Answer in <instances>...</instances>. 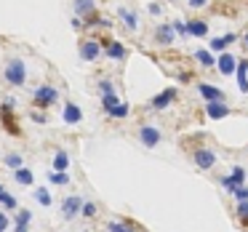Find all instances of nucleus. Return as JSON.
<instances>
[{
	"mask_svg": "<svg viewBox=\"0 0 248 232\" xmlns=\"http://www.w3.org/2000/svg\"><path fill=\"white\" fill-rule=\"evenodd\" d=\"M107 232H136L131 224H123V221H109L107 224Z\"/></svg>",
	"mask_w": 248,
	"mask_h": 232,
	"instance_id": "obj_28",
	"label": "nucleus"
},
{
	"mask_svg": "<svg viewBox=\"0 0 248 232\" xmlns=\"http://www.w3.org/2000/svg\"><path fill=\"white\" fill-rule=\"evenodd\" d=\"M80 59L83 62H96L99 56H102V43L99 40H93V38H86V40H80Z\"/></svg>",
	"mask_w": 248,
	"mask_h": 232,
	"instance_id": "obj_5",
	"label": "nucleus"
},
{
	"mask_svg": "<svg viewBox=\"0 0 248 232\" xmlns=\"http://www.w3.org/2000/svg\"><path fill=\"white\" fill-rule=\"evenodd\" d=\"M62 118H64V123L67 125H78L83 120V109L78 107V104H64V112H62Z\"/></svg>",
	"mask_w": 248,
	"mask_h": 232,
	"instance_id": "obj_12",
	"label": "nucleus"
},
{
	"mask_svg": "<svg viewBox=\"0 0 248 232\" xmlns=\"http://www.w3.org/2000/svg\"><path fill=\"white\" fill-rule=\"evenodd\" d=\"M216 67H219L221 75H232V72H235V67H237V59L232 54H221L219 59H216Z\"/></svg>",
	"mask_w": 248,
	"mask_h": 232,
	"instance_id": "obj_14",
	"label": "nucleus"
},
{
	"mask_svg": "<svg viewBox=\"0 0 248 232\" xmlns=\"http://www.w3.org/2000/svg\"><path fill=\"white\" fill-rule=\"evenodd\" d=\"M48 182L56 184V187H67V184H70V176H67V173H59V171H48Z\"/></svg>",
	"mask_w": 248,
	"mask_h": 232,
	"instance_id": "obj_25",
	"label": "nucleus"
},
{
	"mask_svg": "<svg viewBox=\"0 0 248 232\" xmlns=\"http://www.w3.org/2000/svg\"><path fill=\"white\" fill-rule=\"evenodd\" d=\"M235 40H237L235 32H227V35H221V38H214L211 40V51H224L227 46H232Z\"/></svg>",
	"mask_w": 248,
	"mask_h": 232,
	"instance_id": "obj_18",
	"label": "nucleus"
},
{
	"mask_svg": "<svg viewBox=\"0 0 248 232\" xmlns=\"http://www.w3.org/2000/svg\"><path fill=\"white\" fill-rule=\"evenodd\" d=\"M235 72H237V88L246 93L248 91V62H237Z\"/></svg>",
	"mask_w": 248,
	"mask_h": 232,
	"instance_id": "obj_17",
	"label": "nucleus"
},
{
	"mask_svg": "<svg viewBox=\"0 0 248 232\" xmlns=\"http://www.w3.org/2000/svg\"><path fill=\"white\" fill-rule=\"evenodd\" d=\"M230 112H232V109L227 107L224 102H208V104H205V115H208L211 120H224Z\"/></svg>",
	"mask_w": 248,
	"mask_h": 232,
	"instance_id": "obj_9",
	"label": "nucleus"
},
{
	"mask_svg": "<svg viewBox=\"0 0 248 232\" xmlns=\"http://www.w3.org/2000/svg\"><path fill=\"white\" fill-rule=\"evenodd\" d=\"M205 38L208 35V24L205 22H187V38Z\"/></svg>",
	"mask_w": 248,
	"mask_h": 232,
	"instance_id": "obj_20",
	"label": "nucleus"
},
{
	"mask_svg": "<svg viewBox=\"0 0 248 232\" xmlns=\"http://www.w3.org/2000/svg\"><path fill=\"white\" fill-rule=\"evenodd\" d=\"M232 195H235V198H237V203H240V200H248V189H246V187H237V189H235V192H232Z\"/></svg>",
	"mask_w": 248,
	"mask_h": 232,
	"instance_id": "obj_35",
	"label": "nucleus"
},
{
	"mask_svg": "<svg viewBox=\"0 0 248 232\" xmlns=\"http://www.w3.org/2000/svg\"><path fill=\"white\" fill-rule=\"evenodd\" d=\"M35 200H38L40 205H46V208H48V205L54 203V195H51L48 187H35Z\"/></svg>",
	"mask_w": 248,
	"mask_h": 232,
	"instance_id": "obj_21",
	"label": "nucleus"
},
{
	"mask_svg": "<svg viewBox=\"0 0 248 232\" xmlns=\"http://www.w3.org/2000/svg\"><path fill=\"white\" fill-rule=\"evenodd\" d=\"M3 163H6V168H11V171H16V168L24 166V160H22V155H19V152H8V155L3 157Z\"/></svg>",
	"mask_w": 248,
	"mask_h": 232,
	"instance_id": "obj_22",
	"label": "nucleus"
},
{
	"mask_svg": "<svg viewBox=\"0 0 248 232\" xmlns=\"http://www.w3.org/2000/svg\"><path fill=\"white\" fill-rule=\"evenodd\" d=\"M118 16L123 19V24H125L128 30H139V16H136V14L131 11V8H120Z\"/></svg>",
	"mask_w": 248,
	"mask_h": 232,
	"instance_id": "obj_19",
	"label": "nucleus"
},
{
	"mask_svg": "<svg viewBox=\"0 0 248 232\" xmlns=\"http://www.w3.org/2000/svg\"><path fill=\"white\" fill-rule=\"evenodd\" d=\"M221 187H224V189H227V192H235V189H237V187H243V184H237V182H235V179H230V176H224V179H221Z\"/></svg>",
	"mask_w": 248,
	"mask_h": 232,
	"instance_id": "obj_31",
	"label": "nucleus"
},
{
	"mask_svg": "<svg viewBox=\"0 0 248 232\" xmlns=\"http://www.w3.org/2000/svg\"><path fill=\"white\" fill-rule=\"evenodd\" d=\"M160 139H163V134H160V128H157V125L144 123L139 128V141L147 147V150H155V147L160 144Z\"/></svg>",
	"mask_w": 248,
	"mask_h": 232,
	"instance_id": "obj_3",
	"label": "nucleus"
},
{
	"mask_svg": "<svg viewBox=\"0 0 248 232\" xmlns=\"http://www.w3.org/2000/svg\"><path fill=\"white\" fill-rule=\"evenodd\" d=\"M0 205H3V208H6V211H16V208H19L16 198H14V195H8L6 189L0 192Z\"/></svg>",
	"mask_w": 248,
	"mask_h": 232,
	"instance_id": "obj_24",
	"label": "nucleus"
},
{
	"mask_svg": "<svg viewBox=\"0 0 248 232\" xmlns=\"http://www.w3.org/2000/svg\"><path fill=\"white\" fill-rule=\"evenodd\" d=\"M14 232H30V224H14Z\"/></svg>",
	"mask_w": 248,
	"mask_h": 232,
	"instance_id": "obj_40",
	"label": "nucleus"
},
{
	"mask_svg": "<svg viewBox=\"0 0 248 232\" xmlns=\"http://www.w3.org/2000/svg\"><path fill=\"white\" fill-rule=\"evenodd\" d=\"M195 166L200 168V171H208V168L216 166V152L214 150H195Z\"/></svg>",
	"mask_w": 248,
	"mask_h": 232,
	"instance_id": "obj_6",
	"label": "nucleus"
},
{
	"mask_svg": "<svg viewBox=\"0 0 248 232\" xmlns=\"http://www.w3.org/2000/svg\"><path fill=\"white\" fill-rule=\"evenodd\" d=\"M155 40H157L160 46H171L173 40H176V32H173L171 24H157V30H155Z\"/></svg>",
	"mask_w": 248,
	"mask_h": 232,
	"instance_id": "obj_10",
	"label": "nucleus"
},
{
	"mask_svg": "<svg viewBox=\"0 0 248 232\" xmlns=\"http://www.w3.org/2000/svg\"><path fill=\"white\" fill-rule=\"evenodd\" d=\"M80 205H83L80 195H67V198L62 200V219L72 221L75 216H80Z\"/></svg>",
	"mask_w": 248,
	"mask_h": 232,
	"instance_id": "obj_4",
	"label": "nucleus"
},
{
	"mask_svg": "<svg viewBox=\"0 0 248 232\" xmlns=\"http://www.w3.org/2000/svg\"><path fill=\"white\" fill-rule=\"evenodd\" d=\"M118 104H120V96H118V93H107V96H102V109H104L107 115L112 112Z\"/></svg>",
	"mask_w": 248,
	"mask_h": 232,
	"instance_id": "obj_23",
	"label": "nucleus"
},
{
	"mask_svg": "<svg viewBox=\"0 0 248 232\" xmlns=\"http://www.w3.org/2000/svg\"><path fill=\"white\" fill-rule=\"evenodd\" d=\"M173 99H176V88H166V91H160L157 96H152L150 107L152 109H166L168 104H173Z\"/></svg>",
	"mask_w": 248,
	"mask_h": 232,
	"instance_id": "obj_7",
	"label": "nucleus"
},
{
	"mask_svg": "<svg viewBox=\"0 0 248 232\" xmlns=\"http://www.w3.org/2000/svg\"><path fill=\"white\" fill-rule=\"evenodd\" d=\"M67 168H70V155H67L64 150H56L54 160H51V171H59V173H67Z\"/></svg>",
	"mask_w": 248,
	"mask_h": 232,
	"instance_id": "obj_15",
	"label": "nucleus"
},
{
	"mask_svg": "<svg viewBox=\"0 0 248 232\" xmlns=\"http://www.w3.org/2000/svg\"><path fill=\"white\" fill-rule=\"evenodd\" d=\"M30 118H32V120H35V123H40V125H46V115H43V112H40V109H35V112H32V115H30Z\"/></svg>",
	"mask_w": 248,
	"mask_h": 232,
	"instance_id": "obj_36",
	"label": "nucleus"
},
{
	"mask_svg": "<svg viewBox=\"0 0 248 232\" xmlns=\"http://www.w3.org/2000/svg\"><path fill=\"white\" fill-rule=\"evenodd\" d=\"M198 91L205 102H224V93L219 91L216 86H208V83H198Z\"/></svg>",
	"mask_w": 248,
	"mask_h": 232,
	"instance_id": "obj_13",
	"label": "nucleus"
},
{
	"mask_svg": "<svg viewBox=\"0 0 248 232\" xmlns=\"http://www.w3.org/2000/svg\"><path fill=\"white\" fill-rule=\"evenodd\" d=\"M96 214H99L96 203H83V205H80V216H86V219H93Z\"/></svg>",
	"mask_w": 248,
	"mask_h": 232,
	"instance_id": "obj_29",
	"label": "nucleus"
},
{
	"mask_svg": "<svg viewBox=\"0 0 248 232\" xmlns=\"http://www.w3.org/2000/svg\"><path fill=\"white\" fill-rule=\"evenodd\" d=\"M83 232H88V230H83Z\"/></svg>",
	"mask_w": 248,
	"mask_h": 232,
	"instance_id": "obj_43",
	"label": "nucleus"
},
{
	"mask_svg": "<svg viewBox=\"0 0 248 232\" xmlns=\"http://www.w3.org/2000/svg\"><path fill=\"white\" fill-rule=\"evenodd\" d=\"M72 11H75V16H91L93 11H96V0H72Z\"/></svg>",
	"mask_w": 248,
	"mask_h": 232,
	"instance_id": "obj_11",
	"label": "nucleus"
},
{
	"mask_svg": "<svg viewBox=\"0 0 248 232\" xmlns=\"http://www.w3.org/2000/svg\"><path fill=\"white\" fill-rule=\"evenodd\" d=\"M195 59L200 62L203 67H211V64H216V59L211 56V51H205V48H200V51H195Z\"/></svg>",
	"mask_w": 248,
	"mask_h": 232,
	"instance_id": "obj_26",
	"label": "nucleus"
},
{
	"mask_svg": "<svg viewBox=\"0 0 248 232\" xmlns=\"http://www.w3.org/2000/svg\"><path fill=\"white\" fill-rule=\"evenodd\" d=\"M205 3H208V0H189V6H192V8H203Z\"/></svg>",
	"mask_w": 248,
	"mask_h": 232,
	"instance_id": "obj_39",
	"label": "nucleus"
},
{
	"mask_svg": "<svg viewBox=\"0 0 248 232\" xmlns=\"http://www.w3.org/2000/svg\"><path fill=\"white\" fill-rule=\"evenodd\" d=\"M99 91H102V96L115 93V83H112V80H99Z\"/></svg>",
	"mask_w": 248,
	"mask_h": 232,
	"instance_id": "obj_30",
	"label": "nucleus"
},
{
	"mask_svg": "<svg viewBox=\"0 0 248 232\" xmlns=\"http://www.w3.org/2000/svg\"><path fill=\"white\" fill-rule=\"evenodd\" d=\"M230 179H235L237 184H243V179H246V171H243L240 166H232V173H230Z\"/></svg>",
	"mask_w": 248,
	"mask_h": 232,
	"instance_id": "obj_32",
	"label": "nucleus"
},
{
	"mask_svg": "<svg viewBox=\"0 0 248 232\" xmlns=\"http://www.w3.org/2000/svg\"><path fill=\"white\" fill-rule=\"evenodd\" d=\"M0 232H8V216L0 211Z\"/></svg>",
	"mask_w": 248,
	"mask_h": 232,
	"instance_id": "obj_37",
	"label": "nucleus"
},
{
	"mask_svg": "<svg viewBox=\"0 0 248 232\" xmlns=\"http://www.w3.org/2000/svg\"><path fill=\"white\" fill-rule=\"evenodd\" d=\"M160 11H163L160 3H150V14H152V16H160Z\"/></svg>",
	"mask_w": 248,
	"mask_h": 232,
	"instance_id": "obj_38",
	"label": "nucleus"
},
{
	"mask_svg": "<svg viewBox=\"0 0 248 232\" xmlns=\"http://www.w3.org/2000/svg\"><path fill=\"white\" fill-rule=\"evenodd\" d=\"M59 102V88L56 86H38L32 91V104L35 109H51V104Z\"/></svg>",
	"mask_w": 248,
	"mask_h": 232,
	"instance_id": "obj_2",
	"label": "nucleus"
},
{
	"mask_svg": "<svg viewBox=\"0 0 248 232\" xmlns=\"http://www.w3.org/2000/svg\"><path fill=\"white\" fill-rule=\"evenodd\" d=\"M3 77H6L8 86L19 88L27 83V64H24L19 56H11V59L6 62V67H3Z\"/></svg>",
	"mask_w": 248,
	"mask_h": 232,
	"instance_id": "obj_1",
	"label": "nucleus"
},
{
	"mask_svg": "<svg viewBox=\"0 0 248 232\" xmlns=\"http://www.w3.org/2000/svg\"><path fill=\"white\" fill-rule=\"evenodd\" d=\"M14 179H16V184H22V187H32L35 184V173H32V168H16L14 171Z\"/></svg>",
	"mask_w": 248,
	"mask_h": 232,
	"instance_id": "obj_16",
	"label": "nucleus"
},
{
	"mask_svg": "<svg viewBox=\"0 0 248 232\" xmlns=\"http://www.w3.org/2000/svg\"><path fill=\"white\" fill-rule=\"evenodd\" d=\"M246 46H248V35H246Z\"/></svg>",
	"mask_w": 248,
	"mask_h": 232,
	"instance_id": "obj_42",
	"label": "nucleus"
},
{
	"mask_svg": "<svg viewBox=\"0 0 248 232\" xmlns=\"http://www.w3.org/2000/svg\"><path fill=\"white\" fill-rule=\"evenodd\" d=\"M3 189H6V187H3V184H0V192H3Z\"/></svg>",
	"mask_w": 248,
	"mask_h": 232,
	"instance_id": "obj_41",
	"label": "nucleus"
},
{
	"mask_svg": "<svg viewBox=\"0 0 248 232\" xmlns=\"http://www.w3.org/2000/svg\"><path fill=\"white\" fill-rule=\"evenodd\" d=\"M30 221H32V211L16 208V216H14V224H30Z\"/></svg>",
	"mask_w": 248,
	"mask_h": 232,
	"instance_id": "obj_27",
	"label": "nucleus"
},
{
	"mask_svg": "<svg viewBox=\"0 0 248 232\" xmlns=\"http://www.w3.org/2000/svg\"><path fill=\"white\" fill-rule=\"evenodd\" d=\"M102 51H104V54H107L112 62H123L125 56H128V51H125V46L120 43V40H109V43L104 46Z\"/></svg>",
	"mask_w": 248,
	"mask_h": 232,
	"instance_id": "obj_8",
	"label": "nucleus"
},
{
	"mask_svg": "<svg viewBox=\"0 0 248 232\" xmlns=\"http://www.w3.org/2000/svg\"><path fill=\"white\" fill-rule=\"evenodd\" d=\"M171 27H173V32H176V35H182V38H187V24H184V22H173Z\"/></svg>",
	"mask_w": 248,
	"mask_h": 232,
	"instance_id": "obj_34",
	"label": "nucleus"
},
{
	"mask_svg": "<svg viewBox=\"0 0 248 232\" xmlns=\"http://www.w3.org/2000/svg\"><path fill=\"white\" fill-rule=\"evenodd\" d=\"M237 216H240L243 221H248V200H240V203H237Z\"/></svg>",
	"mask_w": 248,
	"mask_h": 232,
	"instance_id": "obj_33",
	"label": "nucleus"
}]
</instances>
